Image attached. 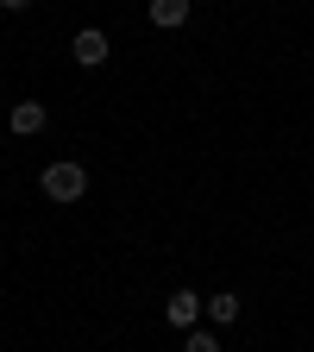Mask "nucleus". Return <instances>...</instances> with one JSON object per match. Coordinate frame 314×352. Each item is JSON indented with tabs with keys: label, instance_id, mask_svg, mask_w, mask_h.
Masks as SVG:
<instances>
[{
	"label": "nucleus",
	"instance_id": "1",
	"mask_svg": "<svg viewBox=\"0 0 314 352\" xmlns=\"http://www.w3.org/2000/svg\"><path fill=\"white\" fill-rule=\"evenodd\" d=\"M38 189L51 195V201H63V208H69V201H82V195H88V170H82L76 157H57V164H44V170H38Z\"/></svg>",
	"mask_w": 314,
	"mask_h": 352
},
{
	"label": "nucleus",
	"instance_id": "2",
	"mask_svg": "<svg viewBox=\"0 0 314 352\" xmlns=\"http://www.w3.org/2000/svg\"><path fill=\"white\" fill-rule=\"evenodd\" d=\"M69 57H76L82 69H101V63L113 57V38H107L101 25H82V32L69 38Z\"/></svg>",
	"mask_w": 314,
	"mask_h": 352
},
{
	"label": "nucleus",
	"instance_id": "3",
	"mask_svg": "<svg viewBox=\"0 0 314 352\" xmlns=\"http://www.w3.org/2000/svg\"><path fill=\"white\" fill-rule=\"evenodd\" d=\"M201 302H208V296H195V289H176V296L164 302V321H170L176 333H189V327H201Z\"/></svg>",
	"mask_w": 314,
	"mask_h": 352
},
{
	"label": "nucleus",
	"instance_id": "4",
	"mask_svg": "<svg viewBox=\"0 0 314 352\" xmlns=\"http://www.w3.org/2000/svg\"><path fill=\"white\" fill-rule=\"evenodd\" d=\"M7 126H13V139H38V132L51 126V107H44V101H13Z\"/></svg>",
	"mask_w": 314,
	"mask_h": 352
},
{
	"label": "nucleus",
	"instance_id": "5",
	"mask_svg": "<svg viewBox=\"0 0 314 352\" xmlns=\"http://www.w3.org/2000/svg\"><path fill=\"white\" fill-rule=\"evenodd\" d=\"M239 308H245V302H239L233 289H214V296L201 302V321H208V327H233V321H239Z\"/></svg>",
	"mask_w": 314,
	"mask_h": 352
},
{
	"label": "nucleus",
	"instance_id": "6",
	"mask_svg": "<svg viewBox=\"0 0 314 352\" xmlns=\"http://www.w3.org/2000/svg\"><path fill=\"white\" fill-rule=\"evenodd\" d=\"M189 13H195V0H151V7H145V19H151L157 32H176V25H189Z\"/></svg>",
	"mask_w": 314,
	"mask_h": 352
},
{
	"label": "nucleus",
	"instance_id": "7",
	"mask_svg": "<svg viewBox=\"0 0 314 352\" xmlns=\"http://www.w3.org/2000/svg\"><path fill=\"white\" fill-rule=\"evenodd\" d=\"M183 352H220L214 327H189V333H183Z\"/></svg>",
	"mask_w": 314,
	"mask_h": 352
},
{
	"label": "nucleus",
	"instance_id": "8",
	"mask_svg": "<svg viewBox=\"0 0 314 352\" xmlns=\"http://www.w3.org/2000/svg\"><path fill=\"white\" fill-rule=\"evenodd\" d=\"M25 7H38V0H0V13H25Z\"/></svg>",
	"mask_w": 314,
	"mask_h": 352
}]
</instances>
